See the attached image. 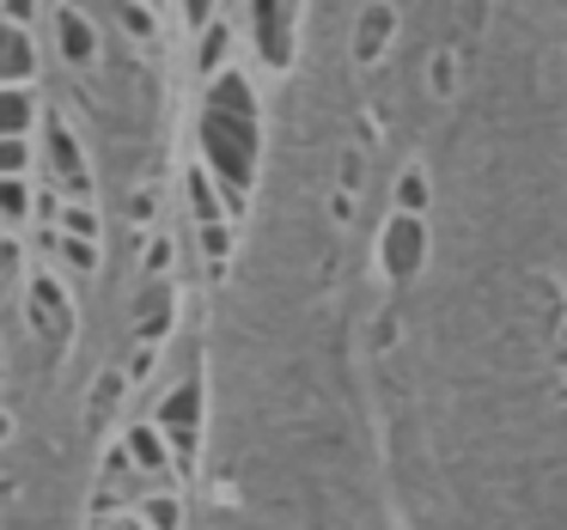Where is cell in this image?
Returning a JSON list of instances; mask_svg holds the SVG:
<instances>
[{"mask_svg": "<svg viewBox=\"0 0 567 530\" xmlns=\"http://www.w3.org/2000/svg\"><path fill=\"white\" fill-rule=\"evenodd\" d=\"M257 147H262V128H257V98H250L245 74L220 67L208 104H202V153H208V172L226 184L233 208L245 201L250 189V165H257Z\"/></svg>", "mask_w": 567, "mask_h": 530, "instance_id": "cell-1", "label": "cell"}, {"mask_svg": "<svg viewBox=\"0 0 567 530\" xmlns=\"http://www.w3.org/2000/svg\"><path fill=\"white\" fill-rule=\"evenodd\" d=\"M196 420H202V384H196V378H184L159 408H153V427L172 433L177 451H189V445H196Z\"/></svg>", "mask_w": 567, "mask_h": 530, "instance_id": "cell-2", "label": "cell"}, {"mask_svg": "<svg viewBox=\"0 0 567 530\" xmlns=\"http://www.w3.org/2000/svg\"><path fill=\"white\" fill-rule=\"evenodd\" d=\"M31 330H38L43 342H55V335L68 342V330H74V305H68L55 274H38V281H31Z\"/></svg>", "mask_w": 567, "mask_h": 530, "instance_id": "cell-3", "label": "cell"}, {"mask_svg": "<svg viewBox=\"0 0 567 530\" xmlns=\"http://www.w3.org/2000/svg\"><path fill=\"white\" fill-rule=\"evenodd\" d=\"M43 153H50V165H55V184H62L68 196H86V189H92V172H86V153H80L74 128H68V123H50Z\"/></svg>", "mask_w": 567, "mask_h": 530, "instance_id": "cell-4", "label": "cell"}, {"mask_svg": "<svg viewBox=\"0 0 567 530\" xmlns=\"http://www.w3.org/2000/svg\"><path fill=\"white\" fill-rule=\"evenodd\" d=\"M250 25H257V50L269 67L293 62V31H287V0H250Z\"/></svg>", "mask_w": 567, "mask_h": 530, "instance_id": "cell-5", "label": "cell"}, {"mask_svg": "<svg viewBox=\"0 0 567 530\" xmlns=\"http://www.w3.org/2000/svg\"><path fill=\"white\" fill-rule=\"evenodd\" d=\"M31 74H38V43H31V31L0 19V86H31Z\"/></svg>", "mask_w": 567, "mask_h": 530, "instance_id": "cell-6", "label": "cell"}, {"mask_svg": "<svg viewBox=\"0 0 567 530\" xmlns=\"http://www.w3.org/2000/svg\"><path fill=\"white\" fill-rule=\"evenodd\" d=\"M421 262V220L415 214H396L391 232H384V269L391 274H415Z\"/></svg>", "mask_w": 567, "mask_h": 530, "instance_id": "cell-7", "label": "cell"}, {"mask_svg": "<svg viewBox=\"0 0 567 530\" xmlns=\"http://www.w3.org/2000/svg\"><path fill=\"white\" fill-rule=\"evenodd\" d=\"M55 43H62V55L74 67H92V55H99V31H92L86 13H62V19H55Z\"/></svg>", "mask_w": 567, "mask_h": 530, "instance_id": "cell-8", "label": "cell"}, {"mask_svg": "<svg viewBox=\"0 0 567 530\" xmlns=\"http://www.w3.org/2000/svg\"><path fill=\"white\" fill-rule=\"evenodd\" d=\"M123 457L141 469V476H153V481H159L165 464H172V451H165V433H159V427H135V433L123 439Z\"/></svg>", "mask_w": 567, "mask_h": 530, "instance_id": "cell-9", "label": "cell"}, {"mask_svg": "<svg viewBox=\"0 0 567 530\" xmlns=\"http://www.w3.org/2000/svg\"><path fill=\"white\" fill-rule=\"evenodd\" d=\"M31 123H38V98H31V86H0V141L31 135Z\"/></svg>", "mask_w": 567, "mask_h": 530, "instance_id": "cell-10", "label": "cell"}, {"mask_svg": "<svg viewBox=\"0 0 567 530\" xmlns=\"http://www.w3.org/2000/svg\"><path fill=\"white\" fill-rule=\"evenodd\" d=\"M384 43H391V7H367L360 13V38H354V62H372Z\"/></svg>", "mask_w": 567, "mask_h": 530, "instance_id": "cell-11", "label": "cell"}, {"mask_svg": "<svg viewBox=\"0 0 567 530\" xmlns=\"http://www.w3.org/2000/svg\"><path fill=\"white\" fill-rule=\"evenodd\" d=\"M31 220V189L25 177H0V226H19Z\"/></svg>", "mask_w": 567, "mask_h": 530, "instance_id": "cell-12", "label": "cell"}, {"mask_svg": "<svg viewBox=\"0 0 567 530\" xmlns=\"http://www.w3.org/2000/svg\"><path fill=\"white\" fill-rule=\"evenodd\" d=\"M177 512H184V506H177L172 493H147V500H141V530H177Z\"/></svg>", "mask_w": 567, "mask_h": 530, "instance_id": "cell-13", "label": "cell"}, {"mask_svg": "<svg viewBox=\"0 0 567 530\" xmlns=\"http://www.w3.org/2000/svg\"><path fill=\"white\" fill-rule=\"evenodd\" d=\"M50 250L68 262V269H80V274H86L92 262H99V250H92L86 238H68V232H50Z\"/></svg>", "mask_w": 567, "mask_h": 530, "instance_id": "cell-14", "label": "cell"}, {"mask_svg": "<svg viewBox=\"0 0 567 530\" xmlns=\"http://www.w3.org/2000/svg\"><path fill=\"white\" fill-rule=\"evenodd\" d=\"M189 201H196V220H202V226H220V220H226V214H220V201H214L208 172H189Z\"/></svg>", "mask_w": 567, "mask_h": 530, "instance_id": "cell-15", "label": "cell"}, {"mask_svg": "<svg viewBox=\"0 0 567 530\" xmlns=\"http://www.w3.org/2000/svg\"><path fill=\"white\" fill-rule=\"evenodd\" d=\"M55 220H62V232H68V238H86V245L99 238V214H92L86 201H74V208H62Z\"/></svg>", "mask_w": 567, "mask_h": 530, "instance_id": "cell-16", "label": "cell"}, {"mask_svg": "<svg viewBox=\"0 0 567 530\" xmlns=\"http://www.w3.org/2000/svg\"><path fill=\"white\" fill-rule=\"evenodd\" d=\"M31 172V141L13 135V141H0V177H25Z\"/></svg>", "mask_w": 567, "mask_h": 530, "instance_id": "cell-17", "label": "cell"}, {"mask_svg": "<svg viewBox=\"0 0 567 530\" xmlns=\"http://www.w3.org/2000/svg\"><path fill=\"white\" fill-rule=\"evenodd\" d=\"M141 311H147V318H141V342H153V335L165 330V311H172V293H147V305H141Z\"/></svg>", "mask_w": 567, "mask_h": 530, "instance_id": "cell-18", "label": "cell"}, {"mask_svg": "<svg viewBox=\"0 0 567 530\" xmlns=\"http://www.w3.org/2000/svg\"><path fill=\"white\" fill-rule=\"evenodd\" d=\"M220 62H226V25H214L202 38V74H220Z\"/></svg>", "mask_w": 567, "mask_h": 530, "instance_id": "cell-19", "label": "cell"}, {"mask_svg": "<svg viewBox=\"0 0 567 530\" xmlns=\"http://www.w3.org/2000/svg\"><path fill=\"white\" fill-rule=\"evenodd\" d=\"M13 274H19V245H7V238H0V293L13 287Z\"/></svg>", "mask_w": 567, "mask_h": 530, "instance_id": "cell-20", "label": "cell"}, {"mask_svg": "<svg viewBox=\"0 0 567 530\" xmlns=\"http://www.w3.org/2000/svg\"><path fill=\"white\" fill-rule=\"evenodd\" d=\"M184 19L189 25H214V0H184Z\"/></svg>", "mask_w": 567, "mask_h": 530, "instance_id": "cell-21", "label": "cell"}, {"mask_svg": "<svg viewBox=\"0 0 567 530\" xmlns=\"http://www.w3.org/2000/svg\"><path fill=\"white\" fill-rule=\"evenodd\" d=\"M31 13H38V0H7V25H31Z\"/></svg>", "mask_w": 567, "mask_h": 530, "instance_id": "cell-22", "label": "cell"}, {"mask_svg": "<svg viewBox=\"0 0 567 530\" xmlns=\"http://www.w3.org/2000/svg\"><path fill=\"white\" fill-rule=\"evenodd\" d=\"M396 196H403V208H421V196H427V189H421V177H415V172H409V177H403V189H396Z\"/></svg>", "mask_w": 567, "mask_h": 530, "instance_id": "cell-23", "label": "cell"}, {"mask_svg": "<svg viewBox=\"0 0 567 530\" xmlns=\"http://www.w3.org/2000/svg\"><path fill=\"white\" fill-rule=\"evenodd\" d=\"M165 262H172V245H165V238H159V245L147 250V269H165Z\"/></svg>", "mask_w": 567, "mask_h": 530, "instance_id": "cell-24", "label": "cell"}, {"mask_svg": "<svg viewBox=\"0 0 567 530\" xmlns=\"http://www.w3.org/2000/svg\"><path fill=\"white\" fill-rule=\"evenodd\" d=\"M13 439V415H7V408H0V445Z\"/></svg>", "mask_w": 567, "mask_h": 530, "instance_id": "cell-25", "label": "cell"}, {"mask_svg": "<svg viewBox=\"0 0 567 530\" xmlns=\"http://www.w3.org/2000/svg\"><path fill=\"white\" fill-rule=\"evenodd\" d=\"M111 530H141V524H111Z\"/></svg>", "mask_w": 567, "mask_h": 530, "instance_id": "cell-26", "label": "cell"}, {"mask_svg": "<svg viewBox=\"0 0 567 530\" xmlns=\"http://www.w3.org/2000/svg\"><path fill=\"white\" fill-rule=\"evenodd\" d=\"M141 7H159V0H141Z\"/></svg>", "mask_w": 567, "mask_h": 530, "instance_id": "cell-27", "label": "cell"}]
</instances>
